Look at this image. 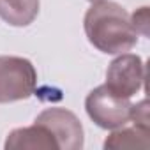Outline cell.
Here are the masks:
<instances>
[{
	"instance_id": "obj_1",
	"label": "cell",
	"mask_w": 150,
	"mask_h": 150,
	"mask_svg": "<svg viewBox=\"0 0 150 150\" xmlns=\"http://www.w3.org/2000/svg\"><path fill=\"white\" fill-rule=\"evenodd\" d=\"M83 28L88 42L106 55H122L138 44L136 32L129 13L115 2H92L85 13Z\"/></svg>"
},
{
	"instance_id": "obj_2",
	"label": "cell",
	"mask_w": 150,
	"mask_h": 150,
	"mask_svg": "<svg viewBox=\"0 0 150 150\" xmlns=\"http://www.w3.org/2000/svg\"><path fill=\"white\" fill-rule=\"evenodd\" d=\"M37 87V71L28 58L0 57V104L28 99Z\"/></svg>"
},
{
	"instance_id": "obj_3",
	"label": "cell",
	"mask_w": 150,
	"mask_h": 150,
	"mask_svg": "<svg viewBox=\"0 0 150 150\" xmlns=\"http://www.w3.org/2000/svg\"><path fill=\"white\" fill-rule=\"evenodd\" d=\"M131 101L113 94L106 85L94 88L85 99V110L90 120L101 129H118L131 120Z\"/></svg>"
},
{
	"instance_id": "obj_4",
	"label": "cell",
	"mask_w": 150,
	"mask_h": 150,
	"mask_svg": "<svg viewBox=\"0 0 150 150\" xmlns=\"http://www.w3.org/2000/svg\"><path fill=\"white\" fill-rule=\"evenodd\" d=\"M34 122L42 124L53 136L58 148L80 150L85 143L83 125L78 117L65 108H46L41 111Z\"/></svg>"
},
{
	"instance_id": "obj_5",
	"label": "cell",
	"mask_w": 150,
	"mask_h": 150,
	"mask_svg": "<svg viewBox=\"0 0 150 150\" xmlns=\"http://www.w3.org/2000/svg\"><path fill=\"white\" fill-rule=\"evenodd\" d=\"M145 81V64L138 55L122 53L117 57L106 71V87L120 96L131 99L136 92L141 90Z\"/></svg>"
},
{
	"instance_id": "obj_6",
	"label": "cell",
	"mask_w": 150,
	"mask_h": 150,
	"mask_svg": "<svg viewBox=\"0 0 150 150\" xmlns=\"http://www.w3.org/2000/svg\"><path fill=\"white\" fill-rule=\"evenodd\" d=\"M6 150H20V148H58L51 132L39 122H34V125L28 127H18L11 131L4 143Z\"/></svg>"
},
{
	"instance_id": "obj_7",
	"label": "cell",
	"mask_w": 150,
	"mask_h": 150,
	"mask_svg": "<svg viewBox=\"0 0 150 150\" xmlns=\"http://www.w3.org/2000/svg\"><path fill=\"white\" fill-rule=\"evenodd\" d=\"M39 14V0H0V18L11 27H28Z\"/></svg>"
},
{
	"instance_id": "obj_8",
	"label": "cell",
	"mask_w": 150,
	"mask_h": 150,
	"mask_svg": "<svg viewBox=\"0 0 150 150\" xmlns=\"http://www.w3.org/2000/svg\"><path fill=\"white\" fill-rule=\"evenodd\" d=\"M150 131L141 125H132V127H118V131H113L106 139H104V148H148Z\"/></svg>"
},
{
	"instance_id": "obj_9",
	"label": "cell",
	"mask_w": 150,
	"mask_h": 150,
	"mask_svg": "<svg viewBox=\"0 0 150 150\" xmlns=\"http://www.w3.org/2000/svg\"><path fill=\"white\" fill-rule=\"evenodd\" d=\"M129 122L148 129V104H146V99L131 106V120Z\"/></svg>"
},
{
	"instance_id": "obj_10",
	"label": "cell",
	"mask_w": 150,
	"mask_h": 150,
	"mask_svg": "<svg viewBox=\"0 0 150 150\" xmlns=\"http://www.w3.org/2000/svg\"><path fill=\"white\" fill-rule=\"evenodd\" d=\"M131 21L138 34L148 35V7H139L138 11H134V14L131 16Z\"/></svg>"
},
{
	"instance_id": "obj_11",
	"label": "cell",
	"mask_w": 150,
	"mask_h": 150,
	"mask_svg": "<svg viewBox=\"0 0 150 150\" xmlns=\"http://www.w3.org/2000/svg\"><path fill=\"white\" fill-rule=\"evenodd\" d=\"M88 2H99V0H88Z\"/></svg>"
}]
</instances>
